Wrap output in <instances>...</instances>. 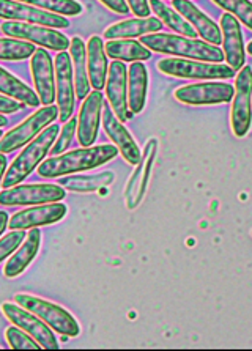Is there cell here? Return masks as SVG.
Returning a JSON list of instances; mask_svg holds the SVG:
<instances>
[{
    "instance_id": "4316f807",
    "label": "cell",
    "mask_w": 252,
    "mask_h": 351,
    "mask_svg": "<svg viewBox=\"0 0 252 351\" xmlns=\"http://www.w3.org/2000/svg\"><path fill=\"white\" fill-rule=\"evenodd\" d=\"M104 51L112 60L120 62H144L152 57V51L136 40H109L104 45Z\"/></svg>"
},
{
    "instance_id": "60d3db41",
    "label": "cell",
    "mask_w": 252,
    "mask_h": 351,
    "mask_svg": "<svg viewBox=\"0 0 252 351\" xmlns=\"http://www.w3.org/2000/svg\"><path fill=\"white\" fill-rule=\"evenodd\" d=\"M5 169H7V158H5L3 153H0V186H2Z\"/></svg>"
},
{
    "instance_id": "ee69618b",
    "label": "cell",
    "mask_w": 252,
    "mask_h": 351,
    "mask_svg": "<svg viewBox=\"0 0 252 351\" xmlns=\"http://www.w3.org/2000/svg\"><path fill=\"white\" fill-rule=\"evenodd\" d=\"M0 139H2V128H0Z\"/></svg>"
},
{
    "instance_id": "5b68a950",
    "label": "cell",
    "mask_w": 252,
    "mask_h": 351,
    "mask_svg": "<svg viewBox=\"0 0 252 351\" xmlns=\"http://www.w3.org/2000/svg\"><path fill=\"white\" fill-rule=\"evenodd\" d=\"M158 70L163 74L180 79H230L235 77V70L224 63L191 60V58L170 57L158 62Z\"/></svg>"
},
{
    "instance_id": "7402d4cb",
    "label": "cell",
    "mask_w": 252,
    "mask_h": 351,
    "mask_svg": "<svg viewBox=\"0 0 252 351\" xmlns=\"http://www.w3.org/2000/svg\"><path fill=\"white\" fill-rule=\"evenodd\" d=\"M40 246H41L40 228L36 227L30 228L24 239V243L21 244V247L12 255V258L8 260L7 265H5L3 268L5 278L14 279L18 278L19 274H23L25 268L32 263V260L36 257V254L40 251Z\"/></svg>"
},
{
    "instance_id": "277c9868",
    "label": "cell",
    "mask_w": 252,
    "mask_h": 351,
    "mask_svg": "<svg viewBox=\"0 0 252 351\" xmlns=\"http://www.w3.org/2000/svg\"><path fill=\"white\" fill-rule=\"evenodd\" d=\"M14 302L24 307L25 311L35 313L36 317H40L43 322H45L47 326L54 331L60 332L62 336L68 337H76L80 332V326L76 322L71 313L63 309L58 304H54L46 300H41V298L19 293L14 296Z\"/></svg>"
},
{
    "instance_id": "2e32d148",
    "label": "cell",
    "mask_w": 252,
    "mask_h": 351,
    "mask_svg": "<svg viewBox=\"0 0 252 351\" xmlns=\"http://www.w3.org/2000/svg\"><path fill=\"white\" fill-rule=\"evenodd\" d=\"M106 95L114 114L120 121L130 120L134 115L128 108V71L126 65L120 60H114L107 68Z\"/></svg>"
},
{
    "instance_id": "7c38bea8",
    "label": "cell",
    "mask_w": 252,
    "mask_h": 351,
    "mask_svg": "<svg viewBox=\"0 0 252 351\" xmlns=\"http://www.w3.org/2000/svg\"><path fill=\"white\" fill-rule=\"evenodd\" d=\"M2 312L14 326H18L27 334H30L41 345V348L58 350V342L56 336H54V332L35 313L25 311L24 307H21L19 304H13V302H3Z\"/></svg>"
},
{
    "instance_id": "ba28073f",
    "label": "cell",
    "mask_w": 252,
    "mask_h": 351,
    "mask_svg": "<svg viewBox=\"0 0 252 351\" xmlns=\"http://www.w3.org/2000/svg\"><path fill=\"white\" fill-rule=\"evenodd\" d=\"M0 30L10 38L29 41L32 45H38L46 49L63 52L69 47L71 40L62 34V32L54 30L51 27L36 24L18 23V21H7L0 25Z\"/></svg>"
},
{
    "instance_id": "83f0119b",
    "label": "cell",
    "mask_w": 252,
    "mask_h": 351,
    "mask_svg": "<svg viewBox=\"0 0 252 351\" xmlns=\"http://www.w3.org/2000/svg\"><path fill=\"white\" fill-rule=\"evenodd\" d=\"M115 180V173L107 170L96 175H71V177H60L58 184L73 193H95L101 188H106Z\"/></svg>"
},
{
    "instance_id": "7bdbcfd3",
    "label": "cell",
    "mask_w": 252,
    "mask_h": 351,
    "mask_svg": "<svg viewBox=\"0 0 252 351\" xmlns=\"http://www.w3.org/2000/svg\"><path fill=\"white\" fill-rule=\"evenodd\" d=\"M246 52H249V54L252 56V40L248 43V46H246Z\"/></svg>"
},
{
    "instance_id": "484cf974",
    "label": "cell",
    "mask_w": 252,
    "mask_h": 351,
    "mask_svg": "<svg viewBox=\"0 0 252 351\" xmlns=\"http://www.w3.org/2000/svg\"><path fill=\"white\" fill-rule=\"evenodd\" d=\"M87 66H89V79L93 90H103L107 79V56L104 51V43L100 36L93 35L87 45Z\"/></svg>"
},
{
    "instance_id": "5bb4252c",
    "label": "cell",
    "mask_w": 252,
    "mask_h": 351,
    "mask_svg": "<svg viewBox=\"0 0 252 351\" xmlns=\"http://www.w3.org/2000/svg\"><path fill=\"white\" fill-rule=\"evenodd\" d=\"M158 152V141L150 139L146 143L144 148L141 161L134 169L130 180H128L126 188H125V199H126V208L134 210L141 205L144 195L147 193L148 183H150V175H152V167L157 158Z\"/></svg>"
},
{
    "instance_id": "3957f363",
    "label": "cell",
    "mask_w": 252,
    "mask_h": 351,
    "mask_svg": "<svg viewBox=\"0 0 252 351\" xmlns=\"http://www.w3.org/2000/svg\"><path fill=\"white\" fill-rule=\"evenodd\" d=\"M58 132H60V126L49 125L34 141L29 142V145L24 148L23 153H19L12 166L5 172L2 180V189H8L19 184L34 172L36 166H40V162L52 148V143L56 142Z\"/></svg>"
},
{
    "instance_id": "d4e9b609",
    "label": "cell",
    "mask_w": 252,
    "mask_h": 351,
    "mask_svg": "<svg viewBox=\"0 0 252 351\" xmlns=\"http://www.w3.org/2000/svg\"><path fill=\"white\" fill-rule=\"evenodd\" d=\"M69 57L73 63V76H74V90H76V98L85 99L89 95L90 85L89 79V66H87V46L85 43L74 36L69 43Z\"/></svg>"
},
{
    "instance_id": "e0dca14e",
    "label": "cell",
    "mask_w": 252,
    "mask_h": 351,
    "mask_svg": "<svg viewBox=\"0 0 252 351\" xmlns=\"http://www.w3.org/2000/svg\"><path fill=\"white\" fill-rule=\"evenodd\" d=\"M67 211V205L60 204V202L43 204L38 206H34V208H27L14 213V215L10 217L8 227L12 228V230H25V228L51 226L54 222L63 219Z\"/></svg>"
},
{
    "instance_id": "836d02e7",
    "label": "cell",
    "mask_w": 252,
    "mask_h": 351,
    "mask_svg": "<svg viewBox=\"0 0 252 351\" xmlns=\"http://www.w3.org/2000/svg\"><path fill=\"white\" fill-rule=\"evenodd\" d=\"M5 337H7V342L10 345V348L13 350H38L41 348V345L36 342V340L27 334L23 329L18 326H10L5 331Z\"/></svg>"
},
{
    "instance_id": "ac0fdd59",
    "label": "cell",
    "mask_w": 252,
    "mask_h": 351,
    "mask_svg": "<svg viewBox=\"0 0 252 351\" xmlns=\"http://www.w3.org/2000/svg\"><path fill=\"white\" fill-rule=\"evenodd\" d=\"M104 97L100 90H93L85 97L78 117V141L82 147H92L98 137L101 109Z\"/></svg>"
},
{
    "instance_id": "8fae6325",
    "label": "cell",
    "mask_w": 252,
    "mask_h": 351,
    "mask_svg": "<svg viewBox=\"0 0 252 351\" xmlns=\"http://www.w3.org/2000/svg\"><path fill=\"white\" fill-rule=\"evenodd\" d=\"M235 88L227 82H199L176 88L174 97L187 106H211L232 101Z\"/></svg>"
},
{
    "instance_id": "4dcf8cb0",
    "label": "cell",
    "mask_w": 252,
    "mask_h": 351,
    "mask_svg": "<svg viewBox=\"0 0 252 351\" xmlns=\"http://www.w3.org/2000/svg\"><path fill=\"white\" fill-rule=\"evenodd\" d=\"M35 45L16 38H0V60H24L34 56Z\"/></svg>"
},
{
    "instance_id": "7a4b0ae2",
    "label": "cell",
    "mask_w": 252,
    "mask_h": 351,
    "mask_svg": "<svg viewBox=\"0 0 252 351\" xmlns=\"http://www.w3.org/2000/svg\"><path fill=\"white\" fill-rule=\"evenodd\" d=\"M141 43L152 52L158 54H169L180 58H191V60L201 62H211V63H222L224 52L218 46L210 45V43L187 38L183 35H172V34H148L141 36Z\"/></svg>"
},
{
    "instance_id": "f546056e",
    "label": "cell",
    "mask_w": 252,
    "mask_h": 351,
    "mask_svg": "<svg viewBox=\"0 0 252 351\" xmlns=\"http://www.w3.org/2000/svg\"><path fill=\"white\" fill-rule=\"evenodd\" d=\"M148 3H150V8H152V12L157 14V18L164 25H168L169 29H172L179 35L187 36V38H197V36H199L197 35V32L192 29V25L187 23L183 16L176 13L175 10L169 8L163 0H150Z\"/></svg>"
},
{
    "instance_id": "30bf717a",
    "label": "cell",
    "mask_w": 252,
    "mask_h": 351,
    "mask_svg": "<svg viewBox=\"0 0 252 351\" xmlns=\"http://www.w3.org/2000/svg\"><path fill=\"white\" fill-rule=\"evenodd\" d=\"M0 18L18 21V23L45 25V27L68 29L69 21L65 16L46 12L34 5L18 2V0H0Z\"/></svg>"
},
{
    "instance_id": "1f68e13d",
    "label": "cell",
    "mask_w": 252,
    "mask_h": 351,
    "mask_svg": "<svg viewBox=\"0 0 252 351\" xmlns=\"http://www.w3.org/2000/svg\"><path fill=\"white\" fill-rule=\"evenodd\" d=\"M18 2L34 5L36 8L60 16H79L84 10L76 0H18Z\"/></svg>"
},
{
    "instance_id": "ab89813d",
    "label": "cell",
    "mask_w": 252,
    "mask_h": 351,
    "mask_svg": "<svg viewBox=\"0 0 252 351\" xmlns=\"http://www.w3.org/2000/svg\"><path fill=\"white\" fill-rule=\"evenodd\" d=\"M8 221H10V216L7 215L5 211H0V235L5 232V228L8 226Z\"/></svg>"
},
{
    "instance_id": "f35d334b",
    "label": "cell",
    "mask_w": 252,
    "mask_h": 351,
    "mask_svg": "<svg viewBox=\"0 0 252 351\" xmlns=\"http://www.w3.org/2000/svg\"><path fill=\"white\" fill-rule=\"evenodd\" d=\"M101 3L106 5L107 8L117 14H128L130 13V7H128L126 0H100Z\"/></svg>"
},
{
    "instance_id": "52a82bcc",
    "label": "cell",
    "mask_w": 252,
    "mask_h": 351,
    "mask_svg": "<svg viewBox=\"0 0 252 351\" xmlns=\"http://www.w3.org/2000/svg\"><path fill=\"white\" fill-rule=\"evenodd\" d=\"M58 119V106L51 104L41 108L38 112L32 114L23 123L13 128L0 139V153H13L25 143L34 141L40 132Z\"/></svg>"
},
{
    "instance_id": "d6a6232c",
    "label": "cell",
    "mask_w": 252,
    "mask_h": 351,
    "mask_svg": "<svg viewBox=\"0 0 252 351\" xmlns=\"http://www.w3.org/2000/svg\"><path fill=\"white\" fill-rule=\"evenodd\" d=\"M226 13L235 16L241 24L252 30V2L251 0H213Z\"/></svg>"
},
{
    "instance_id": "ffe728a7",
    "label": "cell",
    "mask_w": 252,
    "mask_h": 351,
    "mask_svg": "<svg viewBox=\"0 0 252 351\" xmlns=\"http://www.w3.org/2000/svg\"><path fill=\"white\" fill-rule=\"evenodd\" d=\"M221 35H222V52L227 65L235 71H240L244 66L246 51L241 34L240 21L230 13L221 16Z\"/></svg>"
},
{
    "instance_id": "8992f818",
    "label": "cell",
    "mask_w": 252,
    "mask_h": 351,
    "mask_svg": "<svg viewBox=\"0 0 252 351\" xmlns=\"http://www.w3.org/2000/svg\"><path fill=\"white\" fill-rule=\"evenodd\" d=\"M235 93L230 126L237 137H244L252 126V66L244 65L235 76Z\"/></svg>"
},
{
    "instance_id": "d590c367",
    "label": "cell",
    "mask_w": 252,
    "mask_h": 351,
    "mask_svg": "<svg viewBox=\"0 0 252 351\" xmlns=\"http://www.w3.org/2000/svg\"><path fill=\"white\" fill-rule=\"evenodd\" d=\"M25 237L27 235L24 230H12L8 235H5L0 239V262L16 251L21 246V243L24 241Z\"/></svg>"
},
{
    "instance_id": "603a6c76",
    "label": "cell",
    "mask_w": 252,
    "mask_h": 351,
    "mask_svg": "<svg viewBox=\"0 0 252 351\" xmlns=\"http://www.w3.org/2000/svg\"><path fill=\"white\" fill-rule=\"evenodd\" d=\"M163 23L158 18L148 16V18H136V19H126L122 23L112 24L104 32L106 40H123V38H139V36L157 34L163 29Z\"/></svg>"
},
{
    "instance_id": "d6986e66",
    "label": "cell",
    "mask_w": 252,
    "mask_h": 351,
    "mask_svg": "<svg viewBox=\"0 0 252 351\" xmlns=\"http://www.w3.org/2000/svg\"><path fill=\"white\" fill-rule=\"evenodd\" d=\"M32 77L40 103L51 106L56 101V71L51 54L45 49H36L32 56Z\"/></svg>"
},
{
    "instance_id": "e575fe53",
    "label": "cell",
    "mask_w": 252,
    "mask_h": 351,
    "mask_svg": "<svg viewBox=\"0 0 252 351\" xmlns=\"http://www.w3.org/2000/svg\"><path fill=\"white\" fill-rule=\"evenodd\" d=\"M76 128H78L76 117H71L68 121H65V125H63L60 131V136L57 137L51 148V153L54 156L60 155V153H65V150L69 147V143L73 142L74 134H76Z\"/></svg>"
},
{
    "instance_id": "b9f144b4",
    "label": "cell",
    "mask_w": 252,
    "mask_h": 351,
    "mask_svg": "<svg viewBox=\"0 0 252 351\" xmlns=\"http://www.w3.org/2000/svg\"><path fill=\"white\" fill-rule=\"evenodd\" d=\"M7 123H8L7 117H5V115H2V114H0V128H2V126H5V125H7Z\"/></svg>"
},
{
    "instance_id": "4fadbf2b",
    "label": "cell",
    "mask_w": 252,
    "mask_h": 351,
    "mask_svg": "<svg viewBox=\"0 0 252 351\" xmlns=\"http://www.w3.org/2000/svg\"><path fill=\"white\" fill-rule=\"evenodd\" d=\"M56 98L58 106V120L65 123L73 117L76 90H74L73 63L68 52H58L56 57Z\"/></svg>"
},
{
    "instance_id": "cb8c5ba5",
    "label": "cell",
    "mask_w": 252,
    "mask_h": 351,
    "mask_svg": "<svg viewBox=\"0 0 252 351\" xmlns=\"http://www.w3.org/2000/svg\"><path fill=\"white\" fill-rule=\"evenodd\" d=\"M148 87L147 66L142 62H133L128 68V108L133 114H141L146 106Z\"/></svg>"
},
{
    "instance_id": "f6af8a7d",
    "label": "cell",
    "mask_w": 252,
    "mask_h": 351,
    "mask_svg": "<svg viewBox=\"0 0 252 351\" xmlns=\"http://www.w3.org/2000/svg\"><path fill=\"white\" fill-rule=\"evenodd\" d=\"M251 235H252V232H251Z\"/></svg>"
},
{
    "instance_id": "9a60e30c",
    "label": "cell",
    "mask_w": 252,
    "mask_h": 351,
    "mask_svg": "<svg viewBox=\"0 0 252 351\" xmlns=\"http://www.w3.org/2000/svg\"><path fill=\"white\" fill-rule=\"evenodd\" d=\"M103 126L106 134L109 136V139L115 143V147L119 148V153L123 156V159L131 166H137L139 161H141L142 152L136 141L133 139L130 131L123 126L119 117L114 114L112 110L109 101H104L103 103Z\"/></svg>"
},
{
    "instance_id": "8d00e7d4",
    "label": "cell",
    "mask_w": 252,
    "mask_h": 351,
    "mask_svg": "<svg viewBox=\"0 0 252 351\" xmlns=\"http://www.w3.org/2000/svg\"><path fill=\"white\" fill-rule=\"evenodd\" d=\"M126 3L137 18H148V16L152 14V8H150L148 0H126Z\"/></svg>"
},
{
    "instance_id": "44dd1931",
    "label": "cell",
    "mask_w": 252,
    "mask_h": 351,
    "mask_svg": "<svg viewBox=\"0 0 252 351\" xmlns=\"http://www.w3.org/2000/svg\"><path fill=\"white\" fill-rule=\"evenodd\" d=\"M172 5L175 12L183 16L187 23L192 25V29L197 32V35L202 36V40L214 46L221 45L222 35L219 25H216V23L211 18H208L205 13L201 12L194 3L190 2V0H174Z\"/></svg>"
},
{
    "instance_id": "74e56055",
    "label": "cell",
    "mask_w": 252,
    "mask_h": 351,
    "mask_svg": "<svg viewBox=\"0 0 252 351\" xmlns=\"http://www.w3.org/2000/svg\"><path fill=\"white\" fill-rule=\"evenodd\" d=\"M23 109V103L16 101L10 97H3L0 95V114H14Z\"/></svg>"
},
{
    "instance_id": "f1b7e54d",
    "label": "cell",
    "mask_w": 252,
    "mask_h": 351,
    "mask_svg": "<svg viewBox=\"0 0 252 351\" xmlns=\"http://www.w3.org/2000/svg\"><path fill=\"white\" fill-rule=\"evenodd\" d=\"M0 93H3L5 97L19 101V103L23 104L32 106V108H36V106L41 104L36 92H34V90L21 81V79L13 76L12 73L3 70L2 66H0Z\"/></svg>"
},
{
    "instance_id": "9c48e42d",
    "label": "cell",
    "mask_w": 252,
    "mask_h": 351,
    "mask_svg": "<svg viewBox=\"0 0 252 351\" xmlns=\"http://www.w3.org/2000/svg\"><path fill=\"white\" fill-rule=\"evenodd\" d=\"M67 195V189L60 184L38 183V184H23L3 189L0 193V205H43L62 202Z\"/></svg>"
},
{
    "instance_id": "6da1fadb",
    "label": "cell",
    "mask_w": 252,
    "mask_h": 351,
    "mask_svg": "<svg viewBox=\"0 0 252 351\" xmlns=\"http://www.w3.org/2000/svg\"><path fill=\"white\" fill-rule=\"evenodd\" d=\"M117 155H119V148L115 145L82 147L46 159L38 166V175L43 178H60L69 173L84 172V170L103 166L111 159H115Z\"/></svg>"
}]
</instances>
